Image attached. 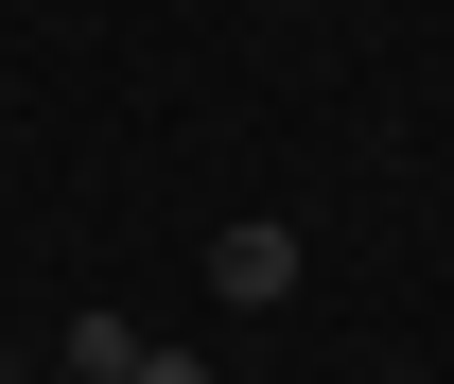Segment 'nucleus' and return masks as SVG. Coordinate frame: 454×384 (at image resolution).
<instances>
[{
	"label": "nucleus",
	"instance_id": "obj_1",
	"mask_svg": "<svg viewBox=\"0 0 454 384\" xmlns=\"http://www.w3.org/2000/svg\"><path fill=\"white\" fill-rule=\"evenodd\" d=\"M297 279H315V245H297L280 210H245V227H210V297H227V315H280Z\"/></svg>",
	"mask_w": 454,
	"mask_h": 384
},
{
	"label": "nucleus",
	"instance_id": "obj_2",
	"mask_svg": "<svg viewBox=\"0 0 454 384\" xmlns=\"http://www.w3.org/2000/svg\"><path fill=\"white\" fill-rule=\"evenodd\" d=\"M140 349H158V332H122L106 297H88V315H70V384H122V367H140Z\"/></svg>",
	"mask_w": 454,
	"mask_h": 384
},
{
	"label": "nucleus",
	"instance_id": "obj_4",
	"mask_svg": "<svg viewBox=\"0 0 454 384\" xmlns=\"http://www.w3.org/2000/svg\"><path fill=\"white\" fill-rule=\"evenodd\" d=\"M53 384H70V367H53Z\"/></svg>",
	"mask_w": 454,
	"mask_h": 384
},
{
	"label": "nucleus",
	"instance_id": "obj_3",
	"mask_svg": "<svg viewBox=\"0 0 454 384\" xmlns=\"http://www.w3.org/2000/svg\"><path fill=\"white\" fill-rule=\"evenodd\" d=\"M122 384H210V367H192V349H140V367H122Z\"/></svg>",
	"mask_w": 454,
	"mask_h": 384
}]
</instances>
